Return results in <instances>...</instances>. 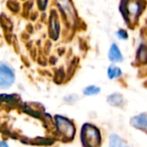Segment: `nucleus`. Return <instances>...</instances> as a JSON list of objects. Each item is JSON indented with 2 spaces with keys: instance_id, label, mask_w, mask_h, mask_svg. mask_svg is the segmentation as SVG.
I'll list each match as a JSON object with an SVG mask.
<instances>
[{
  "instance_id": "f257e3e1",
  "label": "nucleus",
  "mask_w": 147,
  "mask_h": 147,
  "mask_svg": "<svg viewBox=\"0 0 147 147\" xmlns=\"http://www.w3.org/2000/svg\"><path fill=\"white\" fill-rule=\"evenodd\" d=\"M81 140L84 147H98L101 143L100 132L95 126L84 124L81 131Z\"/></svg>"
},
{
  "instance_id": "f03ea898",
  "label": "nucleus",
  "mask_w": 147,
  "mask_h": 147,
  "mask_svg": "<svg viewBox=\"0 0 147 147\" xmlns=\"http://www.w3.org/2000/svg\"><path fill=\"white\" fill-rule=\"evenodd\" d=\"M142 2H121V11L127 22L135 21L143 9Z\"/></svg>"
},
{
  "instance_id": "7ed1b4c3",
  "label": "nucleus",
  "mask_w": 147,
  "mask_h": 147,
  "mask_svg": "<svg viewBox=\"0 0 147 147\" xmlns=\"http://www.w3.org/2000/svg\"><path fill=\"white\" fill-rule=\"evenodd\" d=\"M56 127L59 133L68 140H71L75 134V128L71 121L63 116L56 115Z\"/></svg>"
},
{
  "instance_id": "20e7f679",
  "label": "nucleus",
  "mask_w": 147,
  "mask_h": 147,
  "mask_svg": "<svg viewBox=\"0 0 147 147\" xmlns=\"http://www.w3.org/2000/svg\"><path fill=\"white\" fill-rule=\"evenodd\" d=\"M15 80V74L12 69L3 62L0 64V87L2 89L9 88Z\"/></svg>"
},
{
  "instance_id": "39448f33",
  "label": "nucleus",
  "mask_w": 147,
  "mask_h": 147,
  "mask_svg": "<svg viewBox=\"0 0 147 147\" xmlns=\"http://www.w3.org/2000/svg\"><path fill=\"white\" fill-rule=\"evenodd\" d=\"M131 125L134 127L135 128L141 129V130H146L147 131V115L146 114H141L140 115L134 116L130 121Z\"/></svg>"
},
{
  "instance_id": "423d86ee",
  "label": "nucleus",
  "mask_w": 147,
  "mask_h": 147,
  "mask_svg": "<svg viewBox=\"0 0 147 147\" xmlns=\"http://www.w3.org/2000/svg\"><path fill=\"white\" fill-rule=\"evenodd\" d=\"M59 34V23L58 22V18L56 13L52 11V15L50 16V35L53 40H57Z\"/></svg>"
},
{
  "instance_id": "0eeeda50",
  "label": "nucleus",
  "mask_w": 147,
  "mask_h": 147,
  "mask_svg": "<svg viewBox=\"0 0 147 147\" xmlns=\"http://www.w3.org/2000/svg\"><path fill=\"white\" fill-rule=\"evenodd\" d=\"M109 59L112 62H121L123 60V57L117 45L113 44L111 46L109 49Z\"/></svg>"
},
{
  "instance_id": "6e6552de",
  "label": "nucleus",
  "mask_w": 147,
  "mask_h": 147,
  "mask_svg": "<svg viewBox=\"0 0 147 147\" xmlns=\"http://www.w3.org/2000/svg\"><path fill=\"white\" fill-rule=\"evenodd\" d=\"M110 147H129L128 145L116 134H112L109 139Z\"/></svg>"
},
{
  "instance_id": "1a4fd4ad",
  "label": "nucleus",
  "mask_w": 147,
  "mask_h": 147,
  "mask_svg": "<svg viewBox=\"0 0 147 147\" xmlns=\"http://www.w3.org/2000/svg\"><path fill=\"white\" fill-rule=\"evenodd\" d=\"M107 101L112 106H121L123 103V96L119 93H115L110 95L107 98Z\"/></svg>"
},
{
  "instance_id": "9d476101",
  "label": "nucleus",
  "mask_w": 147,
  "mask_h": 147,
  "mask_svg": "<svg viewBox=\"0 0 147 147\" xmlns=\"http://www.w3.org/2000/svg\"><path fill=\"white\" fill-rule=\"evenodd\" d=\"M121 73H122L121 70L119 67H116L114 65L109 66L108 69V76H109V78H110V79H114V78L121 77Z\"/></svg>"
},
{
  "instance_id": "9b49d317",
  "label": "nucleus",
  "mask_w": 147,
  "mask_h": 147,
  "mask_svg": "<svg viewBox=\"0 0 147 147\" xmlns=\"http://www.w3.org/2000/svg\"><path fill=\"white\" fill-rule=\"evenodd\" d=\"M137 57L139 58L140 61L142 63H146L147 62V48L144 45H141L139 48Z\"/></svg>"
},
{
  "instance_id": "f8f14e48",
  "label": "nucleus",
  "mask_w": 147,
  "mask_h": 147,
  "mask_svg": "<svg viewBox=\"0 0 147 147\" xmlns=\"http://www.w3.org/2000/svg\"><path fill=\"white\" fill-rule=\"evenodd\" d=\"M100 92V88L94 86V85H90L88 86L84 89V94L86 96H92V95H97Z\"/></svg>"
},
{
  "instance_id": "ddd939ff",
  "label": "nucleus",
  "mask_w": 147,
  "mask_h": 147,
  "mask_svg": "<svg viewBox=\"0 0 147 147\" xmlns=\"http://www.w3.org/2000/svg\"><path fill=\"white\" fill-rule=\"evenodd\" d=\"M117 36L120 38V39H122V40H126L127 39V33L124 30H119L117 33H116Z\"/></svg>"
},
{
  "instance_id": "4468645a",
  "label": "nucleus",
  "mask_w": 147,
  "mask_h": 147,
  "mask_svg": "<svg viewBox=\"0 0 147 147\" xmlns=\"http://www.w3.org/2000/svg\"><path fill=\"white\" fill-rule=\"evenodd\" d=\"M38 4H39L40 9H46V6L47 4V1H39L38 2Z\"/></svg>"
},
{
  "instance_id": "2eb2a0df",
  "label": "nucleus",
  "mask_w": 147,
  "mask_h": 147,
  "mask_svg": "<svg viewBox=\"0 0 147 147\" xmlns=\"http://www.w3.org/2000/svg\"><path fill=\"white\" fill-rule=\"evenodd\" d=\"M0 147H9V146H8V145H7L4 141H1V143H0Z\"/></svg>"
}]
</instances>
